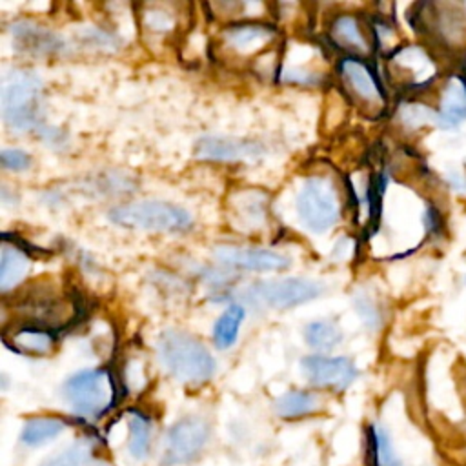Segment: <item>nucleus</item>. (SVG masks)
Masks as SVG:
<instances>
[{
  "mask_svg": "<svg viewBox=\"0 0 466 466\" xmlns=\"http://www.w3.org/2000/svg\"><path fill=\"white\" fill-rule=\"evenodd\" d=\"M157 351L162 366L184 384H202L213 377L217 368L208 348L184 331H162Z\"/></svg>",
  "mask_w": 466,
  "mask_h": 466,
  "instance_id": "1",
  "label": "nucleus"
},
{
  "mask_svg": "<svg viewBox=\"0 0 466 466\" xmlns=\"http://www.w3.org/2000/svg\"><path fill=\"white\" fill-rule=\"evenodd\" d=\"M62 395L76 415L96 419L116 402V384L107 370H82L64 382Z\"/></svg>",
  "mask_w": 466,
  "mask_h": 466,
  "instance_id": "2",
  "label": "nucleus"
},
{
  "mask_svg": "<svg viewBox=\"0 0 466 466\" xmlns=\"http://www.w3.org/2000/svg\"><path fill=\"white\" fill-rule=\"evenodd\" d=\"M42 82L33 71L15 69L5 75L2 87V111L15 129H31L40 115Z\"/></svg>",
  "mask_w": 466,
  "mask_h": 466,
  "instance_id": "3",
  "label": "nucleus"
},
{
  "mask_svg": "<svg viewBox=\"0 0 466 466\" xmlns=\"http://www.w3.org/2000/svg\"><path fill=\"white\" fill-rule=\"evenodd\" d=\"M109 218L118 226L153 231H182L191 226V215L184 208L162 200L116 206L109 211Z\"/></svg>",
  "mask_w": 466,
  "mask_h": 466,
  "instance_id": "4",
  "label": "nucleus"
},
{
  "mask_svg": "<svg viewBox=\"0 0 466 466\" xmlns=\"http://www.w3.org/2000/svg\"><path fill=\"white\" fill-rule=\"evenodd\" d=\"M297 213L300 222L313 233L333 228L340 215L337 191L326 177H309L297 195Z\"/></svg>",
  "mask_w": 466,
  "mask_h": 466,
  "instance_id": "5",
  "label": "nucleus"
},
{
  "mask_svg": "<svg viewBox=\"0 0 466 466\" xmlns=\"http://www.w3.org/2000/svg\"><path fill=\"white\" fill-rule=\"evenodd\" d=\"M209 424L202 417H184L166 433L162 466H180L195 461L209 441Z\"/></svg>",
  "mask_w": 466,
  "mask_h": 466,
  "instance_id": "6",
  "label": "nucleus"
},
{
  "mask_svg": "<svg viewBox=\"0 0 466 466\" xmlns=\"http://www.w3.org/2000/svg\"><path fill=\"white\" fill-rule=\"evenodd\" d=\"M322 293V286L309 279H279V280H264L249 286L246 299L255 304H264L269 308H293L302 302H308Z\"/></svg>",
  "mask_w": 466,
  "mask_h": 466,
  "instance_id": "7",
  "label": "nucleus"
},
{
  "mask_svg": "<svg viewBox=\"0 0 466 466\" xmlns=\"http://www.w3.org/2000/svg\"><path fill=\"white\" fill-rule=\"evenodd\" d=\"M340 84L348 96L364 109H375L384 104V93L375 71L359 56H344L339 66Z\"/></svg>",
  "mask_w": 466,
  "mask_h": 466,
  "instance_id": "8",
  "label": "nucleus"
},
{
  "mask_svg": "<svg viewBox=\"0 0 466 466\" xmlns=\"http://www.w3.org/2000/svg\"><path fill=\"white\" fill-rule=\"evenodd\" d=\"M302 373L317 388L346 390L357 379V368L348 357L309 355L300 360Z\"/></svg>",
  "mask_w": 466,
  "mask_h": 466,
  "instance_id": "9",
  "label": "nucleus"
},
{
  "mask_svg": "<svg viewBox=\"0 0 466 466\" xmlns=\"http://www.w3.org/2000/svg\"><path fill=\"white\" fill-rule=\"evenodd\" d=\"M264 153V147L257 142L231 138V137H215L206 135L195 146V155L200 160L213 162H238V160H255Z\"/></svg>",
  "mask_w": 466,
  "mask_h": 466,
  "instance_id": "10",
  "label": "nucleus"
},
{
  "mask_svg": "<svg viewBox=\"0 0 466 466\" xmlns=\"http://www.w3.org/2000/svg\"><path fill=\"white\" fill-rule=\"evenodd\" d=\"M215 258L226 266L253 269V271H280L286 269L291 260L277 251L262 248H237L218 246L213 251Z\"/></svg>",
  "mask_w": 466,
  "mask_h": 466,
  "instance_id": "11",
  "label": "nucleus"
},
{
  "mask_svg": "<svg viewBox=\"0 0 466 466\" xmlns=\"http://www.w3.org/2000/svg\"><path fill=\"white\" fill-rule=\"evenodd\" d=\"M277 38V29L266 24L244 22L233 24L222 31V44L231 53L240 56H253L255 53L262 51L268 44Z\"/></svg>",
  "mask_w": 466,
  "mask_h": 466,
  "instance_id": "12",
  "label": "nucleus"
},
{
  "mask_svg": "<svg viewBox=\"0 0 466 466\" xmlns=\"http://www.w3.org/2000/svg\"><path fill=\"white\" fill-rule=\"evenodd\" d=\"M328 36H329L331 44L337 49L346 51L348 56L360 58L362 55L370 53V47H371V44L366 36L364 25L357 15H350V13L337 15L329 24Z\"/></svg>",
  "mask_w": 466,
  "mask_h": 466,
  "instance_id": "13",
  "label": "nucleus"
},
{
  "mask_svg": "<svg viewBox=\"0 0 466 466\" xmlns=\"http://www.w3.org/2000/svg\"><path fill=\"white\" fill-rule=\"evenodd\" d=\"M4 342L24 355H49L56 346L53 331L35 324H22L11 331H4Z\"/></svg>",
  "mask_w": 466,
  "mask_h": 466,
  "instance_id": "14",
  "label": "nucleus"
},
{
  "mask_svg": "<svg viewBox=\"0 0 466 466\" xmlns=\"http://www.w3.org/2000/svg\"><path fill=\"white\" fill-rule=\"evenodd\" d=\"M11 33H13L16 46L31 55L44 56V55L58 53L64 47L58 35H55L53 31H47L46 27H40L35 22H27V20L16 22V24H13Z\"/></svg>",
  "mask_w": 466,
  "mask_h": 466,
  "instance_id": "15",
  "label": "nucleus"
},
{
  "mask_svg": "<svg viewBox=\"0 0 466 466\" xmlns=\"http://www.w3.org/2000/svg\"><path fill=\"white\" fill-rule=\"evenodd\" d=\"M466 120V84L462 78H451L444 89L441 107L435 111V124L442 129H453Z\"/></svg>",
  "mask_w": 466,
  "mask_h": 466,
  "instance_id": "16",
  "label": "nucleus"
},
{
  "mask_svg": "<svg viewBox=\"0 0 466 466\" xmlns=\"http://www.w3.org/2000/svg\"><path fill=\"white\" fill-rule=\"evenodd\" d=\"M29 271V258L22 248L11 246L7 240L2 244L0 253V289L7 293L24 280Z\"/></svg>",
  "mask_w": 466,
  "mask_h": 466,
  "instance_id": "17",
  "label": "nucleus"
},
{
  "mask_svg": "<svg viewBox=\"0 0 466 466\" xmlns=\"http://www.w3.org/2000/svg\"><path fill=\"white\" fill-rule=\"evenodd\" d=\"M153 426L146 413L138 410L127 411V451L133 459L144 461L151 450Z\"/></svg>",
  "mask_w": 466,
  "mask_h": 466,
  "instance_id": "18",
  "label": "nucleus"
},
{
  "mask_svg": "<svg viewBox=\"0 0 466 466\" xmlns=\"http://www.w3.org/2000/svg\"><path fill=\"white\" fill-rule=\"evenodd\" d=\"M66 430V420L58 417H31L24 422L20 442L29 448H38Z\"/></svg>",
  "mask_w": 466,
  "mask_h": 466,
  "instance_id": "19",
  "label": "nucleus"
},
{
  "mask_svg": "<svg viewBox=\"0 0 466 466\" xmlns=\"http://www.w3.org/2000/svg\"><path fill=\"white\" fill-rule=\"evenodd\" d=\"M320 408V399L304 390H291L273 402V410L282 419H299L315 413Z\"/></svg>",
  "mask_w": 466,
  "mask_h": 466,
  "instance_id": "20",
  "label": "nucleus"
},
{
  "mask_svg": "<svg viewBox=\"0 0 466 466\" xmlns=\"http://www.w3.org/2000/svg\"><path fill=\"white\" fill-rule=\"evenodd\" d=\"M246 309L240 304H231L213 324V342L218 350H228L235 344Z\"/></svg>",
  "mask_w": 466,
  "mask_h": 466,
  "instance_id": "21",
  "label": "nucleus"
},
{
  "mask_svg": "<svg viewBox=\"0 0 466 466\" xmlns=\"http://www.w3.org/2000/svg\"><path fill=\"white\" fill-rule=\"evenodd\" d=\"M40 466H104L93 453L89 442H76L55 453Z\"/></svg>",
  "mask_w": 466,
  "mask_h": 466,
  "instance_id": "22",
  "label": "nucleus"
},
{
  "mask_svg": "<svg viewBox=\"0 0 466 466\" xmlns=\"http://www.w3.org/2000/svg\"><path fill=\"white\" fill-rule=\"evenodd\" d=\"M368 455L373 466H400L388 433L380 426L368 430Z\"/></svg>",
  "mask_w": 466,
  "mask_h": 466,
  "instance_id": "23",
  "label": "nucleus"
},
{
  "mask_svg": "<svg viewBox=\"0 0 466 466\" xmlns=\"http://www.w3.org/2000/svg\"><path fill=\"white\" fill-rule=\"evenodd\" d=\"M304 339L311 348L328 351V350L335 348L337 344H340L342 331L339 329V326L335 322L315 320L304 328Z\"/></svg>",
  "mask_w": 466,
  "mask_h": 466,
  "instance_id": "24",
  "label": "nucleus"
},
{
  "mask_svg": "<svg viewBox=\"0 0 466 466\" xmlns=\"http://www.w3.org/2000/svg\"><path fill=\"white\" fill-rule=\"evenodd\" d=\"M400 116L411 127H417V126L426 124V122H435V111H431V109H428L426 106H420V104L406 106L404 111L400 113Z\"/></svg>",
  "mask_w": 466,
  "mask_h": 466,
  "instance_id": "25",
  "label": "nucleus"
},
{
  "mask_svg": "<svg viewBox=\"0 0 466 466\" xmlns=\"http://www.w3.org/2000/svg\"><path fill=\"white\" fill-rule=\"evenodd\" d=\"M0 160H2V166L11 171H22L31 164V157L22 149H4L0 155Z\"/></svg>",
  "mask_w": 466,
  "mask_h": 466,
  "instance_id": "26",
  "label": "nucleus"
},
{
  "mask_svg": "<svg viewBox=\"0 0 466 466\" xmlns=\"http://www.w3.org/2000/svg\"><path fill=\"white\" fill-rule=\"evenodd\" d=\"M144 24L146 27H149L151 31H169L173 25V18L169 16V13L162 11V9H153L147 11L144 16Z\"/></svg>",
  "mask_w": 466,
  "mask_h": 466,
  "instance_id": "27",
  "label": "nucleus"
},
{
  "mask_svg": "<svg viewBox=\"0 0 466 466\" xmlns=\"http://www.w3.org/2000/svg\"><path fill=\"white\" fill-rule=\"evenodd\" d=\"M357 309L360 311V317L364 319L366 324H370V326H377L379 324V309H377V306L368 297L357 299Z\"/></svg>",
  "mask_w": 466,
  "mask_h": 466,
  "instance_id": "28",
  "label": "nucleus"
},
{
  "mask_svg": "<svg viewBox=\"0 0 466 466\" xmlns=\"http://www.w3.org/2000/svg\"><path fill=\"white\" fill-rule=\"evenodd\" d=\"M450 182H451V189L453 191H462L466 189V175L464 173H451L450 177Z\"/></svg>",
  "mask_w": 466,
  "mask_h": 466,
  "instance_id": "29",
  "label": "nucleus"
}]
</instances>
